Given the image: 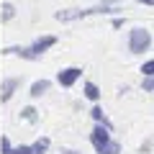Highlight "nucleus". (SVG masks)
Wrapping results in <instances>:
<instances>
[{"label": "nucleus", "mask_w": 154, "mask_h": 154, "mask_svg": "<svg viewBox=\"0 0 154 154\" xmlns=\"http://www.w3.org/2000/svg\"><path fill=\"white\" fill-rule=\"evenodd\" d=\"M149 46H152V33L144 26H134L128 31V51L131 54H144V51H149Z\"/></svg>", "instance_id": "nucleus-1"}, {"label": "nucleus", "mask_w": 154, "mask_h": 154, "mask_svg": "<svg viewBox=\"0 0 154 154\" xmlns=\"http://www.w3.org/2000/svg\"><path fill=\"white\" fill-rule=\"evenodd\" d=\"M80 77H82V67H64V69L57 72V82L62 88H72Z\"/></svg>", "instance_id": "nucleus-2"}, {"label": "nucleus", "mask_w": 154, "mask_h": 154, "mask_svg": "<svg viewBox=\"0 0 154 154\" xmlns=\"http://www.w3.org/2000/svg\"><path fill=\"white\" fill-rule=\"evenodd\" d=\"M108 141H110V128L103 126V123H95L93 134H90V144H93V149L98 152V149H103Z\"/></svg>", "instance_id": "nucleus-3"}, {"label": "nucleus", "mask_w": 154, "mask_h": 154, "mask_svg": "<svg viewBox=\"0 0 154 154\" xmlns=\"http://www.w3.org/2000/svg\"><path fill=\"white\" fill-rule=\"evenodd\" d=\"M18 88H21V80H18V77H5V80H3V85H0V100H3V103H8Z\"/></svg>", "instance_id": "nucleus-4"}, {"label": "nucleus", "mask_w": 154, "mask_h": 154, "mask_svg": "<svg viewBox=\"0 0 154 154\" xmlns=\"http://www.w3.org/2000/svg\"><path fill=\"white\" fill-rule=\"evenodd\" d=\"M54 44H57V36H38L36 41H33V44L28 46V49H31V51H33L36 57H41L44 51H49V49H51Z\"/></svg>", "instance_id": "nucleus-5"}, {"label": "nucleus", "mask_w": 154, "mask_h": 154, "mask_svg": "<svg viewBox=\"0 0 154 154\" xmlns=\"http://www.w3.org/2000/svg\"><path fill=\"white\" fill-rule=\"evenodd\" d=\"M49 88H51L49 80H36V82L31 85V98H41L44 93H49Z\"/></svg>", "instance_id": "nucleus-6"}, {"label": "nucleus", "mask_w": 154, "mask_h": 154, "mask_svg": "<svg viewBox=\"0 0 154 154\" xmlns=\"http://www.w3.org/2000/svg\"><path fill=\"white\" fill-rule=\"evenodd\" d=\"M49 146H51L49 139H46V136H38L36 141L31 144V154H46V152H49Z\"/></svg>", "instance_id": "nucleus-7"}, {"label": "nucleus", "mask_w": 154, "mask_h": 154, "mask_svg": "<svg viewBox=\"0 0 154 154\" xmlns=\"http://www.w3.org/2000/svg\"><path fill=\"white\" fill-rule=\"evenodd\" d=\"M82 95H85L88 100H93V103H98V100H100V88H98L95 82H85V88H82Z\"/></svg>", "instance_id": "nucleus-8"}, {"label": "nucleus", "mask_w": 154, "mask_h": 154, "mask_svg": "<svg viewBox=\"0 0 154 154\" xmlns=\"http://www.w3.org/2000/svg\"><path fill=\"white\" fill-rule=\"evenodd\" d=\"M90 116L95 118V123H103V126H108L110 131H113V123H110L108 118H105V113H103V108H100V105H95V108L90 110Z\"/></svg>", "instance_id": "nucleus-9"}, {"label": "nucleus", "mask_w": 154, "mask_h": 154, "mask_svg": "<svg viewBox=\"0 0 154 154\" xmlns=\"http://www.w3.org/2000/svg\"><path fill=\"white\" fill-rule=\"evenodd\" d=\"M21 118H23V121H28V123H36V121H38L36 108H33V105H26V108L21 110Z\"/></svg>", "instance_id": "nucleus-10"}, {"label": "nucleus", "mask_w": 154, "mask_h": 154, "mask_svg": "<svg viewBox=\"0 0 154 154\" xmlns=\"http://www.w3.org/2000/svg\"><path fill=\"white\" fill-rule=\"evenodd\" d=\"M98 154H121V144H118V141H113V139H110V141L105 144L103 149H98Z\"/></svg>", "instance_id": "nucleus-11"}, {"label": "nucleus", "mask_w": 154, "mask_h": 154, "mask_svg": "<svg viewBox=\"0 0 154 154\" xmlns=\"http://www.w3.org/2000/svg\"><path fill=\"white\" fill-rule=\"evenodd\" d=\"M141 75L144 77H154V59H146L141 64Z\"/></svg>", "instance_id": "nucleus-12"}, {"label": "nucleus", "mask_w": 154, "mask_h": 154, "mask_svg": "<svg viewBox=\"0 0 154 154\" xmlns=\"http://www.w3.org/2000/svg\"><path fill=\"white\" fill-rule=\"evenodd\" d=\"M13 16H16V5H13V3H3V18L11 21Z\"/></svg>", "instance_id": "nucleus-13"}, {"label": "nucleus", "mask_w": 154, "mask_h": 154, "mask_svg": "<svg viewBox=\"0 0 154 154\" xmlns=\"http://www.w3.org/2000/svg\"><path fill=\"white\" fill-rule=\"evenodd\" d=\"M11 152V141H8V136H0V154H8Z\"/></svg>", "instance_id": "nucleus-14"}, {"label": "nucleus", "mask_w": 154, "mask_h": 154, "mask_svg": "<svg viewBox=\"0 0 154 154\" xmlns=\"http://www.w3.org/2000/svg\"><path fill=\"white\" fill-rule=\"evenodd\" d=\"M8 154H31V146H11Z\"/></svg>", "instance_id": "nucleus-15"}, {"label": "nucleus", "mask_w": 154, "mask_h": 154, "mask_svg": "<svg viewBox=\"0 0 154 154\" xmlns=\"http://www.w3.org/2000/svg\"><path fill=\"white\" fill-rule=\"evenodd\" d=\"M141 88H144V90H154V77H144Z\"/></svg>", "instance_id": "nucleus-16"}, {"label": "nucleus", "mask_w": 154, "mask_h": 154, "mask_svg": "<svg viewBox=\"0 0 154 154\" xmlns=\"http://www.w3.org/2000/svg\"><path fill=\"white\" fill-rule=\"evenodd\" d=\"M59 154H80V152H75V149H62Z\"/></svg>", "instance_id": "nucleus-17"}, {"label": "nucleus", "mask_w": 154, "mask_h": 154, "mask_svg": "<svg viewBox=\"0 0 154 154\" xmlns=\"http://www.w3.org/2000/svg\"><path fill=\"white\" fill-rule=\"evenodd\" d=\"M136 3H141V5H154V0H136Z\"/></svg>", "instance_id": "nucleus-18"}, {"label": "nucleus", "mask_w": 154, "mask_h": 154, "mask_svg": "<svg viewBox=\"0 0 154 154\" xmlns=\"http://www.w3.org/2000/svg\"><path fill=\"white\" fill-rule=\"evenodd\" d=\"M100 3H105V5H110V3H121V0H100Z\"/></svg>", "instance_id": "nucleus-19"}]
</instances>
